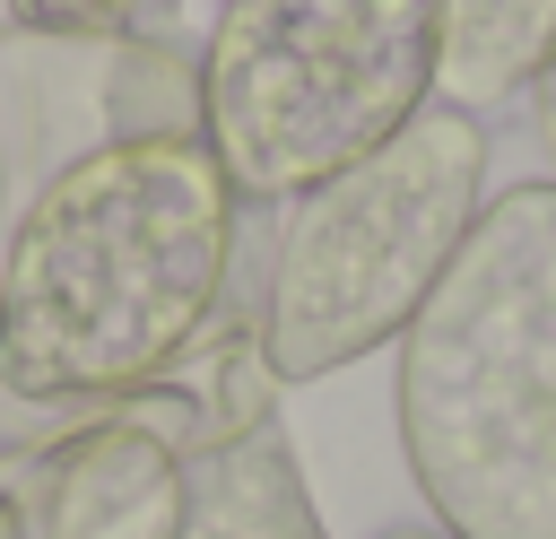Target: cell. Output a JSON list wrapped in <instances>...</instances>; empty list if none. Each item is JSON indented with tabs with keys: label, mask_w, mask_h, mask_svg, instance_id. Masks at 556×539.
<instances>
[{
	"label": "cell",
	"mask_w": 556,
	"mask_h": 539,
	"mask_svg": "<svg viewBox=\"0 0 556 539\" xmlns=\"http://www.w3.org/2000/svg\"><path fill=\"white\" fill-rule=\"evenodd\" d=\"M9 9L61 43H139V35H165L182 0H9Z\"/></svg>",
	"instance_id": "cell-8"
},
{
	"label": "cell",
	"mask_w": 556,
	"mask_h": 539,
	"mask_svg": "<svg viewBox=\"0 0 556 539\" xmlns=\"http://www.w3.org/2000/svg\"><path fill=\"white\" fill-rule=\"evenodd\" d=\"M434 0H217L200 139L243 209H287L434 104Z\"/></svg>",
	"instance_id": "cell-4"
},
{
	"label": "cell",
	"mask_w": 556,
	"mask_h": 539,
	"mask_svg": "<svg viewBox=\"0 0 556 539\" xmlns=\"http://www.w3.org/2000/svg\"><path fill=\"white\" fill-rule=\"evenodd\" d=\"M478 209H486V122L443 96L374 156L295 191L252 296L269 374L313 383L374 348H400Z\"/></svg>",
	"instance_id": "cell-3"
},
{
	"label": "cell",
	"mask_w": 556,
	"mask_h": 539,
	"mask_svg": "<svg viewBox=\"0 0 556 539\" xmlns=\"http://www.w3.org/2000/svg\"><path fill=\"white\" fill-rule=\"evenodd\" d=\"M0 539H35V522H26V504L0 487Z\"/></svg>",
	"instance_id": "cell-10"
},
{
	"label": "cell",
	"mask_w": 556,
	"mask_h": 539,
	"mask_svg": "<svg viewBox=\"0 0 556 539\" xmlns=\"http://www.w3.org/2000/svg\"><path fill=\"white\" fill-rule=\"evenodd\" d=\"M530 122H539V148H547V165H556V61H547L539 87H530Z\"/></svg>",
	"instance_id": "cell-9"
},
{
	"label": "cell",
	"mask_w": 556,
	"mask_h": 539,
	"mask_svg": "<svg viewBox=\"0 0 556 539\" xmlns=\"http://www.w3.org/2000/svg\"><path fill=\"white\" fill-rule=\"evenodd\" d=\"M400 452L443 539H556V183L495 191L400 330Z\"/></svg>",
	"instance_id": "cell-2"
},
{
	"label": "cell",
	"mask_w": 556,
	"mask_h": 539,
	"mask_svg": "<svg viewBox=\"0 0 556 539\" xmlns=\"http://www.w3.org/2000/svg\"><path fill=\"white\" fill-rule=\"evenodd\" d=\"M0 217H9V148H0ZM9 235V226H0Z\"/></svg>",
	"instance_id": "cell-11"
},
{
	"label": "cell",
	"mask_w": 556,
	"mask_h": 539,
	"mask_svg": "<svg viewBox=\"0 0 556 539\" xmlns=\"http://www.w3.org/2000/svg\"><path fill=\"white\" fill-rule=\"evenodd\" d=\"M174 539H330L321 513H313V487H304V469H295V452L278 435V417L182 461Z\"/></svg>",
	"instance_id": "cell-6"
},
{
	"label": "cell",
	"mask_w": 556,
	"mask_h": 539,
	"mask_svg": "<svg viewBox=\"0 0 556 539\" xmlns=\"http://www.w3.org/2000/svg\"><path fill=\"white\" fill-rule=\"evenodd\" d=\"M235 217L200 130L70 148L0 235V391L96 409L174 374L226 304Z\"/></svg>",
	"instance_id": "cell-1"
},
{
	"label": "cell",
	"mask_w": 556,
	"mask_h": 539,
	"mask_svg": "<svg viewBox=\"0 0 556 539\" xmlns=\"http://www.w3.org/2000/svg\"><path fill=\"white\" fill-rule=\"evenodd\" d=\"M434 96L486 113L504 96H530L556 61V0H434Z\"/></svg>",
	"instance_id": "cell-7"
},
{
	"label": "cell",
	"mask_w": 556,
	"mask_h": 539,
	"mask_svg": "<svg viewBox=\"0 0 556 539\" xmlns=\"http://www.w3.org/2000/svg\"><path fill=\"white\" fill-rule=\"evenodd\" d=\"M382 539H443V530H382Z\"/></svg>",
	"instance_id": "cell-12"
},
{
	"label": "cell",
	"mask_w": 556,
	"mask_h": 539,
	"mask_svg": "<svg viewBox=\"0 0 556 539\" xmlns=\"http://www.w3.org/2000/svg\"><path fill=\"white\" fill-rule=\"evenodd\" d=\"M0 487L35 539H174L182 522V452L130 400L61 409V426L0 452Z\"/></svg>",
	"instance_id": "cell-5"
}]
</instances>
